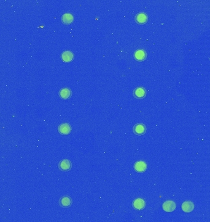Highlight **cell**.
Segmentation results:
<instances>
[{
	"instance_id": "7c38bea8",
	"label": "cell",
	"mask_w": 210,
	"mask_h": 222,
	"mask_svg": "<svg viewBox=\"0 0 210 222\" xmlns=\"http://www.w3.org/2000/svg\"><path fill=\"white\" fill-rule=\"evenodd\" d=\"M59 203L60 206L63 207H68L72 204V199L68 196H63L60 199Z\"/></svg>"
},
{
	"instance_id": "6da1fadb",
	"label": "cell",
	"mask_w": 210,
	"mask_h": 222,
	"mask_svg": "<svg viewBox=\"0 0 210 222\" xmlns=\"http://www.w3.org/2000/svg\"><path fill=\"white\" fill-rule=\"evenodd\" d=\"M176 203L173 200H168L163 204V209L167 212H171L175 210Z\"/></svg>"
},
{
	"instance_id": "5bb4252c",
	"label": "cell",
	"mask_w": 210,
	"mask_h": 222,
	"mask_svg": "<svg viewBox=\"0 0 210 222\" xmlns=\"http://www.w3.org/2000/svg\"><path fill=\"white\" fill-rule=\"evenodd\" d=\"M73 16L70 13H65L62 16V21L64 24L68 25L73 22Z\"/></svg>"
},
{
	"instance_id": "5b68a950",
	"label": "cell",
	"mask_w": 210,
	"mask_h": 222,
	"mask_svg": "<svg viewBox=\"0 0 210 222\" xmlns=\"http://www.w3.org/2000/svg\"><path fill=\"white\" fill-rule=\"evenodd\" d=\"M133 95L137 99H142L146 95V90L143 87H138L133 91Z\"/></svg>"
},
{
	"instance_id": "8992f818",
	"label": "cell",
	"mask_w": 210,
	"mask_h": 222,
	"mask_svg": "<svg viewBox=\"0 0 210 222\" xmlns=\"http://www.w3.org/2000/svg\"><path fill=\"white\" fill-rule=\"evenodd\" d=\"M61 58L63 62L69 63L73 60L74 54L70 51H64L61 55Z\"/></svg>"
},
{
	"instance_id": "4fadbf2b",
	"label": "cell",
	"mask_w": 210,
	"mask_h": 222,
	"mask_svg": "<svg viewBox=\"0 0 210 222\" xmlns=\"http://www.w3.org/2000/svg\"><path fill=\"white\" fill-rule=\"evenodd\" d=\"M59 95L63 99H67L71 96L72 92L68 88H64L60 91Z\"/></svg>"
},
{
	"instance_id": "7a4b0ae2",
	"label": "cell",
	"mask_w": 210,
	"mask_h": 222,
	"mask_svg": "<svg viewBox=\"0 0 210 222\" xmlns=\"http://www.w3.org/2000/svg\"><path fill=\"white\" fill-rule=\"evenodd\" d=\"M72 167L71 162L68 159H64L59 164V168L62 171H68Z\"/></svg>"
},
{
	"instance_id": "8fae6325",
	"label": "cell",
	"mask_w": 210,
	"mask_h": 222,
	"mask_svg": "<svg viewBox=\"0 0 210 222\" xmlns=\"http://www.w3.org/2000/svg\"><path fill=\"white\" fill-rule=\"evenodd\" d=\"M135 21L138 23H140V24L145 23L147 21V14L145 13H138L135 16Z\"/></svg>"
},
{
	"instance_id": "3957f363",
	"label": "cell",
	"mask_w": 210,
	"mask_h": 222,
	"mask_svg": "<svg viewBox=\"0 0 210 222\" xmlns=\"http://www.w3.org/2000/svg\"><path fill=\"white\" fill-rule=\"evenodd\" d=\"M147 57L146 52L143 49H138L135 52L134 58L138 61H143Z\"/></svg>"
},
{
	"instance_id": "ba28073f",
	"label": "cell",
	"mask_w": 210,
	"mask_h": 222,
	"mask_svg": "<svg viewBox=\"0 0 210 222\" xmlns=\"http://www.w3.org/2000/svg\"><path fill=\"white\" fill-rule=\"evenodd\" d=\"M134 169L137 172H144L147 169V164L144 161H138L135 164Z\"/></svg>"
},
{
	"instance_id": "30bf717a",
	"label": "cell",
	"mask_w": 210,
	"mask_h": 222,
	"mask_svg": "<svg viewBox=\"0 0 210 222\" xmlns=\"http://www.w3.org/2000/svg\"><path fill=\"white\" fill-rule=\"evenodd\" d=\"M181 207L184 212L189 213L194 209V204L191 201H186L183 203Z\"/></svg>"
},
{
	"instance_id": "277c9868",
	"label": "cell",
	"mask_w": 210,
	"mask_h": 222,
	"mask_svg": "<svg viewBox=\"0 0 210 222\" xmlns=\"http://www.w3.org/2000/svg\"><path fill=\"white\" fill-rule=\"evenodd\" d=\"M146 206V202L145 200L141 198H138L135 200L133 202V207L135 209L138 210H143Z\"/></svg>"
},
{
	"instance_id": "9c48e42d",
	"label": "cell",
	"mask_w": 210,
	"mask_h": 222,
	"mask_svg": "<svg viewBox=\"0 0 210 222\" xmlns=\"http://www.w3.org/2000/svg\"><path fill=\"white\" fill-rule=\"evenodd\" d=\"M146 127L145 125L141 124H136L133 127V132L137 135H142L146 133Z\"/></svg>"
},
{
	"instance_id": "52a82bcc",
	"label": "cell",
	"mask_w": 210,
	"mask_h": 222,
	"mask_svg": "<svg viewBox=\"0 0 210 222\" xmlns=\"http://www.w3.org/2000/svg\"><path fill=\"white\" fill-rule=\"evenodd\" d=\"M71 131V127L68 123H63L59 127V132L62 134H68Z\"/></svg>"
}]
</instances>
